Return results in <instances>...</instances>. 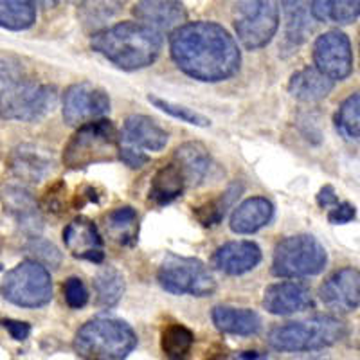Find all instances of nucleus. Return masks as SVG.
<instances>
[{
    "mask_svg": "<svg viewBox=\"0 0 360 360\" xmlns=\"http://www.w3.org/2000/svg\"><path fill=\"white\" fill-rule=\"evenodd\" d=\"M169 53L182 72L205 83L233 78L242 63V53L229 31L207 20L176 27L169 37Z\"/></svg>",
    "mask_w": 360,
    "mask_h": 360,
    "instance_id": "obj_1",
    "label": "nucleus"
},
{
    "mask_svg": "<svg viewBox=\"0 0 360 360\" xmlns=\"http://www.w3.org/2000/svg\"><path fill=\"white\" fill-rule=\"evenodd\" d=\"M162 34L137 22H121L103 29L90 40V47L123 70L152 65L162 51Z\"/></svg>",
    "mask_w": 360,
    "mask_h": 360,
    "instance_id": "obj_2",
    "label": "nucleus"
},
{
    "mask_svg": "<svg viewBox=\"0 0 360 360\" xmlns=\"http://www.w3.org/2000/svg\"><path fill=\"white\" fill-rule=\"evenodd\" d=\"M137 348V333L128 323L98 317L83 324L74 337V352L83 360H127Z\"/></svg>",
    "mask_w": 360,
    "mask_h": 360,
    "instance_id": "obj_3",
    "label": "nucleus"
},
{
    "mask_svg": "<svg viewBox=\"0 0 360 360\" xmlns=\"http://www.w3.org/2000/svg\"><path fill=\"white\" fill-rule=\"evenodd\" d=\"M346 337V324L332 315H317L311 319L276 326L269 333L270 348L283 353L317 352L330 348Z\"/></svg>",
    "mask_w": 360,
    "mask_h": 360,
    "instance_id": "obj_4",
    "label": "nucleus"
},
{
    "mask_svg": "<svg viewBox=\"0 0 360 360\" xmlns=\"http://www.w3.org/2000/svg\"><path fill=\"white\" fill-rule=\"evenodd\" d=\"M117 130L108 119L90 121L78 128L63 150V162L70 169L89 168L117 157Z\"/></svg>",
    "mask_w": 360,
    "mask_h": 360,
    "instance_id": "obj_5",
    "label": "nucleus"
},
{
    "mask_svg": "<svg viewBox=\"0 0 360 360\" xmlns=\"http://www.w3.org/2000/svg\"><path fill=\"white\" fill-rule=\"evenodd\" d=\"M328 263L323 243L311 234L288 236L276 245L272 274L278 278H307L317 276Z\"/></svg>",
    "mask_w": 360,
    "mask_h": 360,
    "instance_id": "obj_6",
    "label": "nucleus"
},
{
    "mask_svg": "<svg viewBox=\"0 0 360 360\" xmlns=\"http://www.w3.org/2000/svg\"><path fill=\"white\" fill-rule=\"evenodd\" d=\"M0 294L20 308H40L53 299V279L49 270L34 262H22L2 279Z\"/></svg>",
    "mask_w": 360,
    "mask_h": 360,
    "instance_id": "obj_7",
    "label": "nucleus"
},
{
    "mask_svg": "<svg viewBox=\"0 0 360 360\" xmlns=\"http://www.w3.org/2000/svg\"><path fill=\"white\" fill-rule=\"evenodd\" d=\"M58 92L53 85L18 82L0 94V117L22 123H37L54 110Z\"/></svg>",
    "mask_w": 360,
    "mask_h": 360,
    "instance_id": "obj_8",
    "label": "nucleus"
},
{
    "mask_svg": "<svg viewBox=\"0 0 360 360\" xmlns=\"http://www.w3.org/2000/svg\"><path fill=\"white\" fill-rule=\"evenodd\" d=\"M160 287L175 295H195L205 297L217 290V281L207 266L197 258H184L169 252L162 259L157 272Z\"/></svg>",
    "mask_w": 360,
    "mask_h": 360,
    "instance_id": "obj_9",
    "label": "nucleus"
},
{
    "mask_svg": "<svg viewBox=\"0 0 360 360\" xmlns=\"http://www.w3.org/2000/svg\"><path fill=\"white\" fill-rule=\"evenodd\" d=\"M279 27V8L274 2H238L234 6V29L249 51L262 49Z\"/></svg>",
    "mask_w": 360,
    "mask_h": 360,
    "instance_id": "obj_10",
    "label": "nucleus"
},
{
    "mask_svg": "<svg viewBox=\"0 0 360 360\" xmlns=\"http://www.w3.org/2000/svg\"><path fill=\"white\" fill-rule=\"evenodd\" d=\"M110 112V98L90 82L70 85L63 94V119L70 127H83Z\"/></svg>",
    "mask_w": 360,
    "mask_h": 360,
    "instance_id": "obj_11",
    "label": "nucleus"
},
{
    "mask_svg": "<svg viewBox=\"0 0 360 360\" xmlns=\"http://www.w3.org/2000/svg\"><path fill=\"white\" fill-rule=\"evenodd\" d=\"M314 63L315 69L333 83L348 78L353 70V49L348 34L333 29L317 37L314 44Z\"/></svg>",
    "mask_w": 360,
    "mask_h": 360,
    "instance_id": "obj_12",
    "label": "nucleus"
},
{
    "mask_svg": "<svg viewBox=\"0 0 360 360\" xmlns=\"http://www.w3.org/2000/svg\"><path fill=\"white\" fill-rule=\"evenodd\" d=\"M117 137L119 148H128L139 153L160 152L169 141V134L155 119L141 114H134L124 119L123 130Z\"/></svg>",
    "mask_w": 360,
    "mask_h": 360,
    "instance_id": "obj_13",
    "label": "nucleus"
},
{
    "mask_svg": "<svg viewBox=\"0 0 360 360\" xmlns=\"http://www.w3.org/2000/svg\"><path fill=\"white\" fill-rule=\"evenodd\" d=\"M321 301L330 310L355 311L360 304V274L355 266H344L333 272L319 290Z\"/></svg>",
    "mask_w": 360,
    "mask_h": 360,
    "instance_id": "obj_14",
    "label": "nucleus"
},
{
    "mask_svg": "<svg viewBox=\"0 0 360 360\" xmlns=\"http://www.w3.org/2000/svg\"><path fill=\"white\" fill-rule=\"evenodd\" d=\"M63 242L74 258L86 259L92 263H103V238L98 227L86 217L74 218L63 229Z\"/></svg>",
    "mask_w": 360,
    "mask_h": 360,
    "instance_id": "obj_15",
    "label": "nucleus"
},
{
    "mask_svg": "<svg viewBox=\"0 0 360 360\" xmlns=\"http://www.w3.org/2000/svg\"><path fill=\"white\" fill-rule=\"evenodd\" d=\"M9 168L17 179L29 184H40L53 172V153L37 144H20L13 150Z\"/></svg>",
    "mask_w": 360,
    "mask_h": 360,
    "instance_id": "obj_16",
    "label": "nucleus"
},
{
    "mask_svg": "<svg viewBox=\"0 0 360 360\" xmlns=\"http://www.w3.org/2000/svg\"><path fill=\"white\" fill-rule=\"evenodd\" d=\"M262 262V249L249 240L227 242L214 250L211 265L227 276H242Z\"/></svg>",
    "mask_w": 360,
    "mask_h": 360,
    "instance_id": "obj_17",
    "label": "nucleus"
},
{
    "mask_svg": "<svg viewBox=\"0 0 360 360\" xmlns=\"http://www.w3.org/2000/svg\"><path fill=\"white\" fill-rule=\"evenodd\" d=\"M314 307V297L307 285L283 281L270 285L263 295V308L272 315H292Z\"/></svg>",
    "mask_w": 360,
    "mask_h": 360,
    "instance_id": "obj_18",
    "label": "nucleus"
},
{
    "mask_svg": "<svg viewBox=\"0 0 360 360\" xmlns=\"http://www.w3.org/2000/svg\"><path fill=\"white\" fill-rule=\"evenodd\" d=\"M131 13L137 20H141V24L160 34H162V31L180 27L182 22H186V18H188L184 4L172 2V0H168V2H159V0L139 2V4L134 6Z\"/></svg>",
    "mask_w": 360,
    "mask_h": 360,
    "instance_id": "obj_19",
    "label": "nucleus"
},
{
    "mask_svg": "<svg viewBox=\"0 0 360 360\" xmlns=\"http://www.w3.org/2000/svg\"><path fill=\"white\" fill-rule=\"evenodd\" d=\"M172 162H175L180 168L188 188L189 186H200L213 168L211 153L205 148V144L198 143V141L180 144L173 153Z\"/></svg>",
    "mask_w": 360,
    "mask_h": 360,
    "instance_id": "obj_20",
    "label": "nucleus"
},
{
    "mask_svg": "<svg viewBox=\"0 0 360 360\" xmlns=\"http://www.w3.org/2000/svg\"><path fill=\"white\" fill-rule=\"evenodd\" d=\"M274 217V205L265 197H252L243 200L231 214V231L236 234H252L269 225Z\"/></svg>",
    "mask_w": 360,
    "mask_h": 360,
    "instance_id": "obj_21",
    "label": "nucleus"
},
{
    "mask_svg": "<svg viewBox=\"0 0 360 360\" xmlns=\"http://www.w3.org/2000/svg\"><path fill=\"white\" fill-rule=\"evenodd\" d=\"M211 319L220 332L231 333V335H256L262 328L259 315L250 308H234L220 304V307L213 308Z\"/></svg>",
    "mask_w": 360,
    "mask_h": 360,
    "instance_id": "obj_22",
    "label": "nucleus"
},
{
    "mask_svg": "<svg viewBox=\"0 0 360 360\" xmlns=\"http://www.w3.org/2000/svg\"><path fill=\"white\" fill-rule=\"evenodd\" d=\"M335 83L328 79L323 72L315 67H303L301 70L292 74L288 82V92L292 98L303 103H315L326 98L333 90Z\"/></svg>",
    "mask_w": 360,
    "mask_h": 360,
    "instance_id": "obj_23",
    "label": "nucleus"
},
{
    "mask_svg": "<svg viewBox=\"0 0 360 360\" xmlns=\"http://www.w3.org/2000/svg\"><path fill=\"white\" fill-rule=\"evenodd\" d=\"M186 188H188V184H186V179L180 168L175 162H169L153 175L148 198L155 202L157 205H168L179 197H182Z\"/></svg>",
    "mask_w": 360,
    "mask_h": 360,
    "instance_id": "obj_24",
    "label": "nucleus"
},
{
    "mask_svg": "<svg viewBox=\"0 0 360 360\" xmlns=\"http://www.w3.org/2000/svg\"><path fill=\"white\" fill-rule=\"evenodd\" d=\"M242 182H234V184H231L224 193H220V197L218 198H214V200L211 202H205V204L198 205V207H193V214L197 217V220L200 221L204 227H214V225H218L224 220L227 211L233 207V204L238 200V197L242 195Z\"/></svg>",
    "mask_w": 360,
    "mask_h": 360,
    "instance_id": "obj_25",
    "label": "nucleus"
},
{
    "mask_svg": "<svg viewBox=\"0 0 360 360\" xmlns=\"http://www.w3.org/2000/svg\"><path fill=\"white\" fill-rule=\"evenodd\" d=\"M92 285L96 290V303L103 308L115 307L124 294V276L112 265L99 269Z\"/></svg>",
    "mask_w": 360,
    "mask_h": 360,
    "instance_id": "obj_26",
    "label": "nucleus"
},
{
    "mask_svg": "<svg viewBox=\"0 0 360 360\" xmlns=\"http://www.w3.org/2000/svg\"><path fill=\"white\" fill-rule=\"evenodd\" d=\"M8 204L11 207V211L17 214L18 224H20L22 229L25 233L37 234L40 233V229L44 227V221H41L40 213H38V207L34 204V198L29 195L27 191L20 188H9L8 189Z\"/></svg>",
    "mask_w": 360,
    "mask_h": 360,
    "instance_id": "obj_27",
    "label": "nucleus"
},
{
    "mask_svg": "<svg viewBox=\"0 0 360 360\" xmlns=\"http://www.w3.org/2000/svg\"><path fill=\"white\" fill-rule=\"evenodd\" d=\"M311 18L319 22H337V24H352L360 15L359 0H339V2H311L310 8Z\"/></svg>",
    "mask_w": 360,
    "mask_h": 360,
    "instance_id": "obj_28",
    "label": "nucleus"
},
{
    "mask_svg": "<svg viewBox=\"0 0 360 360\" xmlns=\"http://www.w3.org/2000/svg\"><path fill=\"white\" fill-rule=\"evenodd\" d=\"M195 344V333L179 323L168 324L160 333V348L168 360H186Z\"/></svg>",
    "mask_w": 360,
    "mask_h": 360,
    "instance_id": "obj_29",
    "label": "nucleus"
},
{
    "mask_svg": "<svg viewBox=\"0 0 360 360\" xmlns=\"http://www.w3.org/2000/svg\"><path fill=\"white\" fill-rule=\"evenodd\" d=\"M37 22V6L25 0H0V27L25 31Z\"/></svg>",
    "mask_w": 360,
    "mask_h": 360,
    "instance_id": "obj_30",
    "label": "nucleus"
},
{
    "mask_svg": "<svg viewBox=\"0 0 360 360\" xmlns=\"http://www.w3.org/2000/svg\"><path fill=\"white\" fill-rule=\"evenodd\" d=\"M285 13V27H287V41L292 45H301L311 33V15L303 2H283Z\"/></svg>",
    "mask_w": 360,
    "mask_h": 360,
    "instance_id": "obj_31",
    "label": "nucleus"
},
{
    "mask_svg": "<svg viewBox=\"0 0 360 360\" xmlns=\"http://www.w3.org/2000/svg\"><path fill=\"white\" fill-rule=\"evenodd\" d=\"M335 127L349 141H359L360 135V96L352 94L335 114Z\"/></svg>",
    "mask_w": 360,
    "mask_h": 360,
    "instance_id": "obj_32",
    "label": "nucleus"
},
{
    "mask_svg": "<svg viewBox=\"0 0 360 360\" xmlns=\"http://www.w3.org/2000/svg\"><path fill=\"white\" fill-rule=\"evenodd\" d=\"M135 221H137V211L130 205L114 209L107 217V229L117 238L121 243H130L135 240Z\"/></svg>",
    "mask_w": 360,
    "mask_h": 360,
    "instance_id": "obj_33",
    "label": "nucleus"
},
{
    "mask_svg": "<svg viewBox=\"0 0 360 360\" xmlns=\"http://www.w3.org/2000/svg\"><path fill=\"white\" fill-rule=\"evenodd\" d=\"M24 250L27 256H31V262L38 263V265L47 269H58L62 265V252L58 250V247L54 243H51L49 240H44L40 236H33L24 245Z\"/></svg>",
    "mask_w": 360,
    "mask_h": 360,
    "instance_id": "obj_34",
    "label": "nucleus"
},
{
    "mask_svg": "<svg viewBox=\"0 0 360 360\" xmlns=\"http://www.w3.org/2000/svg\"><path fill=\"white\" fill-rule=\"evenodd\" d=\"M148 101L152 103L155 108H159V110H162V112H166L168 115H172V117L180 119L182 123L195 124V127H200V128L211 127V119L205 117V115L200 114V112H195L193 108L184 107V105H176V103L166 101V99L159 98V96H153V94H148Z\"/></svg>",
    "mask_w": 360,
    "mask_h": 360,
    "instance_id": "obj_35",
    "label": "nucleus"
},
{
    "mask_svg": "<svg viewBox=\"0 0 360 360\" xmlns=\"http://www.w3.org/2000/svg\"><path fill=\"white\" fill-rule=\"evenodd\" d=\"M63 294H65V301L72 310H79L89 303V290H86L85 283L79 278L72 276L63 285Z\"/></svg>",
    "mask_w": 360,
    "mask_h": 360,
    "instance_id": "obj_36",
    "label": "nucleus"
},
{
    "mask_svg": "<svg viewBox=\"0 0 360 360\" xmlns=\"http://www.w3.org/2000/svg\"><path fill=\"white\" fill-rule=\"evenodd\" d=\"M18 82H22L20 67L8 60H0V94Z\"/></svg>",
    "mask_w": 360,
    "mask_h": 360,
    "instance_id": "obj_37",
    "label": "nucleus"
},
{
    "mask_svg": "<svg viewBox=\"0 0 360 360\" xmlns=\"http://www.w3.org/2000/svg\"><path fill=\"white\" fill-rule=\"evenodd\" d=\"M356 209L355 205H352L349 202H342V204H337L335 207L328 213V221L333 225H344L349 224L352 220H355Z\"/></svg>",
    "mask_w": 360,
    "mask_h": 360,
    "instance_id": "obj_38",
    "label": "nucleus"
},
{
    "mask_svg": "<svg viewBox=\"0 0 360 360\" xmlns=\"http://www.w3.org/2000/svg\"><path fill=\"white\" fill-rule=\"evenodd\" d=\"M117 157L123 160L127 166H130L131 169H139L143 168L144 164L150 160V157L146 153H139V152H134V150H128V148H119L117 150Z\"/></svg>",
    "mask_w": 360,
    "mask_h": 360,
    "instance_id": "obj_39",
    "label": "nucleus"
},
{
    "mask_svg": "<svg viewBox=\"0 0 360 360\" xmlns=\"http://www.w3.org/2000/svg\"><path fill=\"white\" fill-rule=\"evenodd\" d=\"M2 326L9 332V335L15 340H25L31 333V326L24 321H15V319H4L2 321Z\"/></svg>",
    "mask_w": 360,
    "mask_h": 360,
    "instance_id": "obj_40",
    "label": "nucleus"
},
{
    "mask_svg": "<svg viewBox=\"0 0 360 360\" xmlns=\"http://www.w3.org/2000/svg\"><path fill=\"white\" fill-rule=\"evenodd\" d=\"M317 204H319V207L326 209L330 207V205H333L335 207L337 204H339V197H337L335 189H333V186H324V188H321V191L317 193Z\"/></svg>",
    "mask_w": 360,
    "mask_h": 360,
    "instance_id": "obj_41",
    "label": "nucleus"
},
{
    "mask_svg": "<svg viewBox=\"0 0 360 360\" xmlns=\"http://www.w3.org/2000/svg\"><path fill=\"white\" fill-rule=\"evenodd\" d=\"M242 360H258L259 359V353L258 352H245L243 355H240Z\"/></svg>",
    "mask_w": 360,
    "mask_h": 360,
    "instance_id": "obj_42",
    "label": "nucleus"
}]
</instances>
